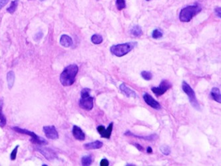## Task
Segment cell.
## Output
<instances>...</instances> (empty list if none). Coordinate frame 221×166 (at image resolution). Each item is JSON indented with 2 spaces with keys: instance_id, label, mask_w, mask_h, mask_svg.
I'll return each mask as SVG.
<instances>
[{
  "instance_id": "6da1fadb",
  "label": "cell",
  "mask_w": 221,
  "mask_h": 166,
  "mask_svg": "<svg viewBox=\"0 0 221 166\" xmlns=\"http://www.w3.org/2000/svg\"><path fill=\"white\" fill-rule=\"evenodd\" d=\"M79 67L75 64L66 66L60 75V82L64 86L72 85L75 81L76 75L78 73Z\"/></svg>"
},
{
  "instance_id": "7a4b0ae2",
  "label": "cell",
  "mask_w": 221,
  "mask_h": 166,
  "mask_svg": "<svg viewBox=\"0 0 221 166\" xmlns=\"http://www.w3.org/2000/svg\"><path fill=\"white\" fill-rule=\"evenodd\" d=\"M202 10V7L199 3L188 6L183 8L179 14V19L182 22H190L195 16L199 14Z\"/></svg>"
},
{
  "instance_id": "3957f363",
  "label": "cell",
  "mask_w": 221,
  "mask_h": 166,
  "mask_svg": "<svg viewBox=\"0 0 221 166\" xmlns=\"http://www.w3.org/2000/svg\"><path fill=\"white\" fill-rule=\"evenodd\" d=\"M137 45L136 42H129L123 44L113 45L110 48V51L113 55L118 57H121L126 55L131 52Z\"/></svg>"
},
{
  "instance_id": "277c9868",
  "label": "cell",
  "mask_w": 221,
  "mask_h": 166,
  "mask_svg": "<svg viewBox=\"0 0 221 166\" xmlns=\"http://www.w3.org/2000/svg\"><path fill=\"white\" fill-rule=\"evenodd\" d=\"M182 89L184 92L187 95L188 98H189V102L191 104L192 106L195 108L196 110H200V105L197 99H196L194 90L192 89L191 86L185 81H183L182 83Z\"/></svg>"
},
{
  "instance_id": "5b68a950",
  "label": "cell",
  "mask_w": 221,
  "mask_h": 166,
  "mask_svg": "<svg viewBox=\"0 0 221 166\" xmlns=\"http://www.w3.org/2000/svg\"><path fill=\"white\" fill-rule=\"evenodd\" d=\"M13 130L18 133H20V134H24L28 135L31 137V142L33 144H36L39 145H47V141L45 140L44 138H42V137H39L37 136L34 132H31L30 130H27L26 129H22V128H20L19 127H13Z\"/></svg>"
},
{
  "instance_id": "8992f818",
  "label": "cell",
  "mask_w": 221,
  "mask_h": 166,
  "mask_svg": "<svg viewBox=\"0 0 221 166\" xmlns=\"http://www.w3.org/2000/svg\"><path fill=\"white\" fill-rule=\"evenodd\" d=\"M172 86L173 85L168 80H163L159 87H153L151 89V90L157 97H160L164 94L168 90L170 89Z\"/></svg>"
},
{
  "instance_id": "52a82bcc",
  "label": "cell",
  "mask_w": 221,
  "mask_h": 166,
  "mask_svg": "<svg viewBox=\"0 0 221 166\" xmlns=\"http://www.w3.org/2000/svg\"><path fill=\"white\" fill-rule=\"evenodd\" d=\"M113 128V122H110L108 126L107 129H105V126H99L97 128V130L99 133L102 138L105 139H109L111 136V133Z\"/></svg>"
},
{
  "instance_id": "ba28073f",
  "label": "cell",
  "mask_w": 221,
  "mask_h": 166,
  "mask_svg": "<svg viewBox=\"0 0 221 166\" xmlns=\"http://www.w3.org/2000/svg\"><path fill=\"white\" fill-rule=\"evenodd\" d=\"M143 99H144L145 102L149 106H151L153 109L155 110H160L161 109V106L160 104H159L156 100L154 99V98L150 95L148 93H145L143 94Z\"/></svg>"
},
{
  "instance_id": "9c48e42d",
  "label": "cell",
  "mask_w": 221,
  "mask_h": 166,
  "mask_svg": "<svg viewBox=\"0 0 221 166\" xmlns=\"http://www.w3.org/2000/svg\"><path fill=\"white\" fill-rule=\"evenodd\" d=\"M79 106L85 110H91L93 108V98L91 96L81 98L79 101Z\"/></svg>"
},
{
  "instance_id": "30bf717a",
  "label": "cell",
  "mask_w": 221,
  "mask_h": 166,
  "mask_svg": "<svg viewBox=\"0 0 221 166\" xmlns=\"http://www.w3.org/2000/svg\"><path fill=\"white\" fill-rule=\"evenodd\" d=\"M36 149H38V151H39L42 154L46 157V159L47 160H54L55 159V157H57V155L55 152L51 149V148H47L46 147H42V146H39L37 147Z\"/></svg>"
},
{
  "instance_id": "8fae6325",
  "label": "cell",
  "mask_w": 221,
  "mask_h": 166,
  "mask_svg": "<svg viewBox=\"0 0 221 166\" xmlns=\"http://www.w3.org/2000/svg\"><path fill=\"white\" fill-rule=\"evenodd\" d=\"M43 131L47 138L56 140L59 138V134L56 128L54 126H47L43 127Z\"/></svg>"
},
{
  "instance_id": "7c38bea8",
  "label": "cell",
  "mask_w": 221,
  "mask_h": 166,
  "mask_svg": "<svg viewBox=\"0 0 221 166\" xmlns=\"http://www.w3.org/2000/svg\"><path fill=\"white\" fill-rule=\"evenodd\" d=\"M125 135L127 136H133V137H134V138H139V139H143V140H147V141H151V142H152V141L157 140V138H158L157 135L155 134H153L149 135V136H137V135L134 134L133 133H132L131 132H130V131L126 132L125 133Z\"/></svg>"
},
{
  "instance_id": "4fadbf2b",
  "label": "cell",
  "mask_w": 221,
  "mask_h": 166,
  "mask_svg": "<svg viewBox=\"0 0 221 166\" xmlns=\"http://www.w3.org/2000/svg\"><path fill=\"white\" fill-rule=\"evenodd\" d=\"M72 132H73V135L75 137V139L80 140V141L85 140V133L83 132V130H81L79 126H73Z\"/></svg>"
},
{
  "instance_id": "5bb4252c",
  "label": "cell",
  "mask_w": 221,
  "mask_h": 166,
  "mask_svg": "<svg viewBox=\"0 0 221 166\" xmlns=\"http://www.w3.org/2000/svg\"><path fill=\"white\" fill-rule=\"evenodd\" d=\"M119 89L121 90L122 93H123L127 97H133V98H136L137 97V94L132 89L127 86L125 83H122V84L119 86Z\"/></svg>"
},
{
  "instance_id": "9a60e30c",
  "label": "cell",
  "mask_w": 221,
  "mask_h": 166,
  "mask_svg": "<svg viewBox=\"0 0 221 166\" xmlns=\"http://www.w3.org/2000/svg\"><path fill=\"white\" fill-rule=\"evenodd\" d=\"M60 44L64 47H69L72 46L73 43V40L70 37L67 35H62L60 37Z\"/></svg>"
},
{
  "instance_id": "2e32d148",
  "label": "cell",
  "mask_w": 221,
  "mask_h": 166,
  "mask_svg": "<svg viewBox=\"0 0 221 166\" xmlns=\"http://www.w3.org/2000/svg\"><path fill=\"white\" fill-rule=\"evenodd\" d=\"M103 142H101V141L97 140L95 142H93L91 143H87L84 144L83 147L86 149H100L103 147Z\"/></svg>"
},
{
  "instance_id": "e0dca14e",
  "label": "cell",
  "mask_w": 221,
  "mask_h": 166,
  "mask_svg": "<svg viewBox=\"0 0 221 166\" xmlns=\"http://www.w3.org/2000/svg\"><path fill=\"white\" fill-rule=\"evenodd\" d=\"M211 95L212 99L215 100V101L219 103L221 102V94H220V90L219 89L216 88V87L212 88L211 93Z\"/></svg>"
},
{
  "instance_id": "ac0fdd59",
  "label": "cell",
  "mask_w": 221,
  "mask_h": 166,
  "mask_svg": "<svg viewBox=\"0 0 221 166\" xmlns=\"http://www.w3.org/2000/svg\"><path fill=\"white\" fill-rule=\"evenodd\" d=\"M7 82L8 85V88L11 89L12 87L14 86L15 82V73L14 71H10L7 74Z\"/></svg>"
},
{
  "instance_id": "d6986e66",
  "label": "cell",
  "mask_w": 221,
  "mask_h": 166,
  "mask_svg": "<svg viewBox=\"0 0 221 166\" xmlns=\"http://www.w3.org/2000/svg\"><path fill=\"white\" fill-rule=\"evenodd\" d=\"M131 33L135 37H141L143 35V30L139 26H135L131 29Z\"/></svg>"
},
{
  "instance_id": "ffe728a7",
  "label": "cell",
  "mask_w": 221,
  "mask_h": 166,
  "mask_svg": "<svg viewBox=\"0 0 221 166\" xmlns=\"http://www.w3.org/2000/svg\"><path fill=\"white\" fill-rule=\"evenodd\" d=\"M93 162V157L91 155H86L84 156L81 158V164L83 166H89L91 165Z\"/></svg>"
},
{
  "instance_id": "44dd1931",
  "label": "cell",
  "mask_w": 221,
  "mask_h": 166,
  "mask_svg": "<svg viewBox=\"0 0 221 166\" xmlns=\"http://www.w3.org/2000/svg\"><path fill=\"white\" fill-rule=\"evenodd\" d=\"M2 109H3V103L2 101H1L0 102V126L2 128L5 126L6 124V116L3 114Z\"/></svg>"
},
{
  "instance_id": "7402d4cb",
  "label": "cell",
  "mask_w": 221,
  "mask_h": 166,
  "mask_svg": "<svg viewBox=\"0 0 221 166\" xmlns=\"http://www.w3.org/2000/svg\"><path fill=\"white\" fill-rule=\"evenodd\" d=\"M91 42L95 44V45H99L101 44L102 42H103V37L101 35H99V34H94L93 35H92L91 38Z\"/></svg>"
},
{
  "instance_id": "603a6c76",
  "label": "cell",
  "mask_w": 221,
  "mask_h": 166,
  "mask_svg": "<svg viewBox=\"0 0 221 166\" xmlns=\"http://www.w3.org/2000/svg\"><path fill=\"white\" fill-rule=\"evenodd\" d=\"M18 5V0H14L13 2H11L10 6L7 9V11L8 13L13 14L16 11V10H17Z\"/></svg>"
},
{
  "instance_id": "cb8c5ba5",
  "label": "cell",
  "mask_w": 221,
  "mask_h": 166,
  "mask_svg": "<svg viewBox=\"0 0 221 166\" xmlns=\"http://www.w3.org/2000/svg\"><path fill=\"white\" fill-rule=\"evenodd\" d=\"M163 31L161 30H159V29H156V30H153L152 32V37L155 39H160L161 37H163Z\"/></svg>"
},
{
  "instance_id": "d4e9b609",
  "label": "cell",
  "mask_w": 221,
  "mask_h": 166,
  "mask_svg": "<svg viewBox=\"0 0 221 166\" xmlns=\"http://www.w3.org/2000/svg\"><path fill=\"white\" fill-rule=\"evenodd\" d=\"M141 76L143 79H145V81H151L153 78L152 73L149 71H146V70H143V71L141 72Z\"/></svg>"
},
{
  "instance_id": "484cf974",
  "label": "cell",
  "mask_w": 221,
  "mask_h": 166,
  "mask_svg": "<svg viewBox=\"0 0 221 166\" xmlns=\"http://www.w3.org/2000/svg\"><path fill=\"white\" fill-rule=\"evenodd\" d=\"M116 6L119 11H121L126 8L125 0H116Z\"/></svg>"
},
{
  "instance_id": "4316f807",
  "label": "cell",
  "mask_w": 221,
  "mask_h": 166,
  "mask_svg": "<svg viewBox=\"0 0 221 166\" xmlns=\"http://www.w3.org/2000/svg\"><path fill=\"white\" fill-rule=\"evenodd\" d=\"M160 150L165 156H169L171 153V148L167 145H163L160 147Z\"/></svg>"
},
{
  "instance_id": "83f0119b",
  "label": "cell",
  "mask_w": 221,
  "mask_h": 166,
  "mask_svg": "<svg viewBox=\"0 0 221 166\" xmlns=\"http://www.w3.org/2000/svg\"><path fill=\"white\" fill-rule=\"evenodd\" d=\"M90 93H91V89L85 88L83 89L81 92V98H85L90 96Z\"/></svg>"
},
{
  "instance_id": "f1b7e54d",
  "label": "cell",
  "mask_w": 221,
  "mask_h": 166,
  "mask_svg": "<svg viewBox=\"0 0 221 166\" xmlns=\"http://www.w3.org/2000/svg\"><path fill=\"white\" fill-rule=\"evenodd\" d=\"M19 148V146H16L12 152L11 153V160H15L16 159V157H17V153H18V149Z\"/></svg>"
},
{
  "instance_id": "f546056e",
  "label": "cell",
  "mask_w": 221,
  "mask_h": 166,
  "mask_svg": "<svg viewBox=\"0 0 221 166\" xmlns=\"http://www.w3.org/2000/svg\"><path fill=\"white\" fill-rule=\"evenodd\" d=\"M43 33L42 31L38 32V33H36V34H35V35L34 37V40L35 41H39L43 37Z\"/></svg>"
},
{
  "instance_id": "4dcf8cb0",
  "label": "cell",
  "mask_w": 221,
  "mask_h": 166,
  "mask_svg": "<svg viewBox=\"0 0 221 166\" xmlns=\"http://www.w3.org/2000/svg\"><path fill=\"white\" fill-rule=\"evenodd\" d=\"M100 165L101 166H109V161L107 159H102L101 162H100Z\"/></svg>"
},
{
  "instance_id": "1f68e13d",
  "label": "cell",
  "mask_w": 221,
  "mask_h": 166,
  "mask_svg": "<svg viewBox=\"0 0 221 166\" xmlns=\"http://www.w3.org/2000/svg\"><path fill=\"white\" fill-rule=\"evenodd\" d=\"M8 2H9V0H0V10H2L8 3Z\"/></svg>"
},
{
  "instance_id": "d6a6232c",
  "label": "cell",
  "mask_w": 221,
  "mask_h": 166,
  "mask_svg": "<svg viewBox=\"0 0 221 166\" xmlns=\"http://www.w3.org/2000/svg\"><path fill=\"white\" fill-rule=\"evenodd\" d=\"M220 10H221V8H220V7H216V8H215V14H216V15H217V16L219 17V18H220V17H221Z\"/></svg>"
},
{
  "instance_id": "836d02e7",
  "label": "cell",
  "mask_w": 221,
  "mask_h": 166,
  "mask_svg": "<svg viewBox=\"0 0 221 166\" xmlns=\"http://www.w3.org/2000/svg\"><path fill=\"white\" fill-rule=\"evenodd\" d=\"M133 145L138 149V150L141 151V152H143V148L141 146L140 144H137V143H135V144H133Z\"/></svg>"
},
{
  "instance_id": "e575fe53",
  "label": "cell",
  "mask_w": 221,
  "mask_h": 166,
  "mask_svg": "<svg viewBox=\"0 0 221 166\" xmlns=\"http://www.w3.org/2000/svg\"><path fill=\"white\" fill-rule=\"evenodd\" d=\"M147 153H152V152H153L152 148H151V147H148V148H147Z\"/></svg>"
},
{
  "instance_id": "d590c367",
  "label": "cell",
  "mask_w": 221,
  "mask_h": 166,
  "mask_svg": "<svg viewBox=\"0 0 221 166\" xmlns=\"http://www.w3.org/2000/svg\"><path fill=\"white\" fill-rule=\"evenodd\" d=\"M126 165H133V164H127Z\"/></svg>"
},
{
  "instance_id": "8d00e7d4",
  "label": "cell",
  "mask_w": 221,
  "mask_h": 166,
  "mask_svg": "<svg viewBox=\"0 0 221 166\" xmlns=\"http://www.w3.org/2000/svg\"><path fill=\"white\" fill-rule=\"evenodd\" d=\"M146 1H147V2H149V1H151V0H146Z\"/></svg>"
},
{
  "instance_id": "74e56055",
  "label": "cell",
  "mask_w": 221,
  "mask_h": 166,
  "mask_svg": "<svg viewBox=\"0 0 221 166\" xmlns=\"http://www.w3.org/2000/svg\"><path fill=\"white\" fill-rule=\"evenodd\" d=\"M41 1H45V0H41Z\"/></svg>"
}]
</instances>
